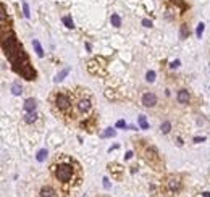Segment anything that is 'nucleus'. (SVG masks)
<instances>
[{"label": "nucleus", "instance_id": "24", "mask_svg": "<svg viewBox=\"0 0 210 197\" xmlns=\"http://www.w3.org/2000/svg\"><path fill=\"white\" fill-rule=\"evenodd\" d=\"M23 13H24V16H26V18L31 16V13H29V5L26 3V2H23Z\"/></svg>", "mask_w": 210, "mask_h": 197}, {"label": "nucleus", "instance_id": "23", "mask_svg": "<svg viewBox=\"0 0 210 197\" xmlns=\"http://www.w3.org/2000/svg\"><path fill=\"white\" fill-rule=\"evenodd\" d=\"M145 79H147L149 82H154V81H155V71H147V74H145Z\"/></svg>", "mask_w": 210, "mask_h": 197}, {"label": "nucleus", "instance_id": "10", "mask_svg": "<svg viewBox=\"0 0 210 197\" xmlns=\"http://www.w3.org/2000/svg\"><path fill=\"white\" fill-rule=\"evenodd\" d=\"M41 197H55V191L49 186H44L41 189Z\"/></svg>", "mask_w": 210, "mask_h": 197}, {"label": "nucleus", "instance_id": "17", "mask_svg": "<svg viewBox=\"0 0 210 197\" xmlns=\"http://www.w3.org/2000/svg\"><path fill=\"white\" fill-rule=\"evenodd\" d=\"M70 73V68H65V70H62L60 71V73L57 74V78H55V82H60V81H63V79H65V76L66 74Z\"/></svg>", "mask_w": 210, "mask_h": 197}, {"label": "nucleus", "instance_id": "18", "mask_svg": "<svg viewBox=\"0 0 210 197\" xmlns=\"http://www.w3.org/2000/svg\"><path fill=\"white\" fill-rule=\"evenodd\" d=\"M62 21H63V24H65L68 29H73L74 28V23H73V20H71V16H63Z\"/></svg>", "mask_w": 210, "mask_h": 197}, {"label": "nucleus", "instance_id": "14", "mask_svg": "<svg viewBox=\"0 0 210 197\" xmlns=\"http://www.w3.org/2000/svg\"><path fill=\"white\" fill-rule=\"evenodd\" d=\"M12 92H13V95H21V92H23V87H21L20 82H13Z\"/></svg>", "mask_w": 210, "mask_h": 197}, {"label": "nucleus", "instance_id": "30", "mask_svg": "<svg viewBox=\"0 0 210 197\" xmlns=\"http://www.w3.org/2000/svg\"><path fill=\"white\" fill-rule=\"evenodd\" d=\"M131 157H133V152H126V155H124V158L128 160V158H131Z\"/></svg>", "mask_w": 210, "mask_h": 197}, {"label": "nucleus", "instance_id": "1", "mask_svg": "<svg viewBox=\"0 0 210 197\" xmlns=\"http://www.w3.org/2000/svg\"><path fill=\"white\" fill-rule=\"evenodd\" d=\"M2 49H3L5 55L8 57L10 63L13 65V70L16 71L20 76H23V78L28 79V81L36 79V70L31 66L28 55L24 54V49L21 47V44L18 42L15 34L3 36Z\"/></svg>", "mask_w": 210, "mask_h": 197}, {"label": "nucleus", "instance_id": "11", "mask_svg": "<svg viewBox=\"0 0 210 197\" xmlns=\"http://www.w3.org/2000/svg\"><path fill=\"white\" fill-rule=\"evenodd\" d=\"M33 47H34V50H36L37 57H44V49H42L41 42L37 41V39H34V41H33Z\"/></svg>", "mask_w": 210, "mask_h": 197}, {"label": "nucleus", "instance_id": "5", "mask_svg": "<svg viewBox=\"0 0 210 197\" xmlns=\"http://www.w3.org/2000/svg\"><path fill=\"white\" fill-rule=\"evenodd\" d=\"M141 102H142L144 107H155L157 105V95L152 94V92H145V94L142 95V99H141Z\"/></svg>", "mask_w": 210, "mask_h": 197}, {"label": "nucleus", "instance_id": "3", "mask_svg": "<svg viewBox=\"0 0 210 197\" xmlns=\"http://www.w3.org/2000/svg\"><path fill=\"white\" fill-rule=\"evenodd\" d=\"M71 105H73V102H71V99L66 94L60 92V94L55 95V107L62 111V113H68L70 108H71Z\"/></svg>", "mask_w": 210, "mask_h": 197}, {"label": "nucleus", "instance_id": "6", "mask_svg": "<svg viewBox=\"0 0 210 197\" xmlns=\"http://www.w3.org/2000/svg\"><path fill=\"white\" fill-rule=\"evenodd\" d=\"M167 186H168L170 192H176L178 189L181 187V181H179V178H176V176H171L168 181H167Z\"/></svg>", "mask_w": 210, "mask_h": 197}, {"label": "nucleus", "instance_id": "31", "mask_svg": "<svg viewBox=\"0 0 210 197\" xmlns=\"http://www.w3.org/2000/svg\"><path fill=\"white\" fill-rule=\"evenodd\" d=\"M202 197H210V192H204V194H202Z\"/></svg>", "mask_w": 210, "mask_h": 197}, {"label": "nucleus", "instance_id": "2", "mask_svg": "<svg viewBox=\"0 0 210 197\" xmlns=\"http://www.w3.org/2000/svg\"><path fill=\"white\" fill-rule=\"evenodd\" d=\"M52 170H54V176L57 178V181H60L63 184L70 183L74 178V168L73 165L68 163V162H60L58 165H54Z\"/></svg>", "mask_w": 210, "mask_h": 197}, {"label": "nucleus", "instance_id": "13", "mask_svg": "<svg viewBox=\"0 0 210 197\" xmlns=\"http://www.w3.org/2000/svg\"><path fill=\"white\" fill-rule=\"evenodd\" d=\"M115 134H116V131L113 129V128H107V129L100 134V137H102V139H105V137H113Z\"/></svg>", "mask_w": 210, "mask_h": 197}, {"label": "nucleus", "instance_id": "28", "mask_svg": "<svg viewBox=\"0 0 210 197\" xmlns=\"http://www.w3.org/2000/svg\"><path fill=\"white\" fill-rule=\"evenodd\" d=\"M205 141V137H194V142L196 144H199V142H204Z\"/></svg>", "mask_w": 210, "mask_h": 197}, {"label": "nucleus", "instance_id": "22", "mask_svg": "<svg viewBox=\"0 0 210 197\" xmlns=\"http://www.w3.org/2000/svg\"><path fill=\"white\" fill-rule=\"evenodd\" d=\"M204 31H205V24H204V23H199V24H197V29H196V36L200 39L202 34H204Z\"/></svg>", "mask_w": 210, "mask_h": 197}, {"label": "nucleus", "instance_id": "15", "mask_svg": "<svg viewBox=\"0 0 210 197\" xmlns=\"http://www.w3.org/2000/svg\"><path fill=\"white\" fill-rule=\"evenodd\" d=\"M36 120H37L36 111H31V113H26V115H24V121H26V123H29V124H31V123H34Z\"/></svg>", "mask_w": 210, "mask_h": 197}, {"label": "nucleus", "instance_id": "4", "mask_svg": "<svg viewBox=\"0 0 210 197\" xmlns=\"http://www.w3.org/2000/svg\"><path fill=\"white\" fill-rule=\"evenodd\" d=\"M91 108H92V103H91L89 95H81V97L76 100V110H78V113L86 115V113L91 111Z\"/></svg>", "mask_w": 210, "mask_h": 197}, {"label": "nucleus", "instance_id": "7", "mask_svg": "<svg viewBox=\"0 0 210 197\" xmlns=\"http://www.w3.org/2000/svg\"><path fill=\"white\" fill-rule=\"evenodd\" d=\"M145 160L149 162V163H155V162H158V155H157V150L154 147H147L145 149Z\"/></svg>", "mask_w": 210, "mask_h": 197}, {"label": "nucleus", "instance_id": "25", "mask_svg": "<svg viewBox=\"0 0 210 197\" xmlns=\"http://www.w3.org/2000/svg\"><path fill=\"white\" fill-rule=\"evenodd\" d=\"M126 126H128V124H126L124 120H118V121H116V128H126Z\"/></svg>", "mask_w": 210, "mask_h": 197}, {"label": "nucleus", "instance_id": "21", "mask_svg": "<svg viewBox=\"0 0 210 197\" xmlns=\"http://www.w3.org/2000/svg\"><path fill=\"white\" fill-rule=\"evenodd\" d=\"M170 129H171V123H170V121H165V123H162L160 131L163 132V134H168V132H170Z\"/></svg>", "mask_w": 210, "mask_h": 197}, {"label": "nucleus", "instance_id": "19", "mask_svg": "<svg viewBox=\"0 0 210 197\" xmlns=\"http://www.w3.org/2000/svg\"><path fill=\"white\" fill-rule=\"evenodd\" d=\"M188 36H189L188 26H186V24H181V28H179V37H181V39H188Z\"/></svg>", "mask_w": 210, "mask_h": 197}, {"label": "nucleus", "instance_id": "26", "mask_svg": "<svg viewBox=\"0 0 210 197\" xmlns=\"http://www.w3.org/2000/svg\"><path fill=\"white\" fill-rule=\"evenodd\" d=\"M142 26H145V28H150V26H152V21H150V20H142Z\"/></svg>", "mask_w": 210, "mask_h": 197}, {"label": "nucleus", "instance_id": "20", "mask_svg": "<svg viewBox=\"0 0 210 197\" xmlns=\"http://www.w3.org/2000/svg\"><path fill=\"white\" fill-rule=\"evenodd\" d=\"M110 21H111V24L115 26V28H120V26H121V18H120L118 15H111Z\"/></svg>", "mask_w": 210, "mask_h": 197}, {"label": "nucleus", "instance_id": "16", "mask_svg": "<svg viewBox=\"0 0 210 197\" xmlns=\"http://www.w3.org/2000/svg\"><path fill=\"white\" fill-rule=\"evenodd\" d=\"M137 123H139L141 129H149V123H147V118H145L144 115H141L139 118H137Z\"/></svg>", "mask_w": 210, "mask_h": 197}, {"label": "nucleus", "instance_id": "12", "mask_svg": "<svg viewBox=\"0 0 210 197\" xmlns=\"http://www.w3.org/2000/svg\"><path fill=\"white\" fill-rule=\"evenodd\" d=\"M47 155H49L47 149H41V150L37 152L36 158H37V162H46V160H47Z\"/></svg>", "mask_w": 210, "mask_h": 197}, {"label": "nucleus", "instance_id": "29", "mask_svg": "<svg viewBox=\"0 0 210 197\" xmlns=\"http://www.w3.org/2000/svg\"><path fill=\"white\" fill-rule=\"evenodd\" d=\"M103 186H105V187H110V183H108V179H107V178H103Z\"/></svg>", "mask_w": 210, "mask_h": 197}, {"label": "nucleus", "instance_id": "9", "mask_svg": "<svg viewBox=\"0 0 210 197\" xmlns=\"http://www.w3.org/2000/svg\"><path fill=\"white\" fill-rule=\"evenodd\" d=\"M176 99H178V102H179V103L186 105V103H189V92H188L186 89H181L176 94Z\"/></svg>", "mask_w": 210, "mask_h": 197}, {"label": "nucleus", "instance_id": "27", "mask_svg": "<svg viewBox=\"0 0 210 197\" xmlns=\"http://www.w3.org/2000/svg\"><path fill=\"white\" fill-rule=\"evenodd\" d=\"M178 66H179V60H175V62H171V65H170V68H178Z\"/></svg>", "mask_w": 210, "mask_h": 197}, {"label": "nucleus", "instance_id": "8", "mask_svg": "<svg viewBox=\"0 0 210 197\" xmlns=\"http://www.w3.org/2000/svg\"><path fill=\"white\" fill-rule=\"evenodd\" d=\"M36 107H37V102L36 99H26L24 105H23V108H24L26 113H31V111H36Z\"/></svg>", "mask_w": 210, "mask_h": 197}]
</instances>
